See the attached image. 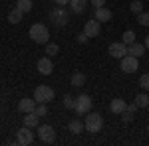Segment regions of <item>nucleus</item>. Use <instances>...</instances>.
I'll return each mask as SVG.
<instances>
[{"label":"nucleus","instance_id":"nucleus-1","mask_svg":"<svg viewBox=\"0 0 149 146\" xmlns=\"http://www.w3.org/2000/svg\"><path fill=\"white\" fill-rule=\"evenodd\" d=\"M30 38H32V42H36V44H48V40H50V32H48V28L44 26V24L36 22L30 26Z\"/></svg>","mask_w":149,"mask_h":146},{"label":"nucleus","instance_id":"nucleus-2","mask_svg":"<svg viewBox=\"0 0 149 146\" xmlns=\"http://www.w3.org/2000/svg\"><path fill=\"white\" fill-rule=\"evenodd\" d=\"M84 124H86V130L88 132H92V134H95V132H100L103 126V117L100 114V112H88L86 114V121H84Z\"/></svg>","mask_w":149,"mask_h":146},{"label":"nucleus","instance_id":"nucleus-3","mask_svg":"<svg viewBox=\"0 0 149 146\" xmlns=\"http://www.w3.org/2000/svg\"><path fill=\"white\" fill-rule=\"evenodd\" d=\"M68 20H70V14L64 6H58V8H54V10L50 12V22L54 24V26H58V28H64L68 24Z\"/></svg>","mask_w":149,"mask_h":146},{"label":"nucleus","instance_id":"nucleus-4","mask_svg":"<svg viewBox=\"0 0 149 146\" xmlns=\"http://www.w3.org/2000/svg\"><path fill=\"white\" fill-rule=\"evenodd\" d=\"M92 97L90 95H78L76 97V103H74V112L76 114H88V112L92 111Z\"/></svg>","mask_w":149,"mask_h":146},{"label":"nucleus","instance_id":"nucleus-5","mask_svg":"<svg viewBox=\"0 0 149 146\" xmlns=\"http://www.w3.org/2000/svg\"><path fill=\"white\" fill-rule=\"evenodd\" d=\"M54 89L52 87H48V85H38L34 91V101L36 103H50L54 101Z\"/></svg>","mask_w":149,"mask_h":146},{"label":"nucleus","instance_id":"nucleus-6","mask_svg":"<svg viewBox=\"0 0 149 146\" xmlns=\"http://www.w3.org/2000/svg\"><path fill=\"white\" fill-rule=\"evenodd\" d=\"M38 138L44 142V144H52L56 140V130L52 124H40L38 126Z\"/></svg>","mask_w":149,"mask_h":146},{"label":"nucleus","instance_id":"nucleus-7","mask_svg":"<svg viewBox=\"0 0 149 146\" xmlns=\"http://www.w3.org/2000/svg\"><path fill=\"white\" fill-rule=\"evenodd\" d=\"M32 142H34V132L30 130V126H26V124H24L22 128L16 132V144L28 146V144H32Z\"/></svg>","mask_w":149,"mask_h":146},{"label":"nucleus","instance_id":"nucleus-8","mask_svg":"<svg viewBox=\"0 0 149 146\" xmlns=\"http://www.w3.org/2000/svg\"><path fill=\"white\" fill-rule=\"evenodd\" d=\"M139 69V57H133L127 53L125 57H121V71L123 73H135Z\"/></svg>","mask_w":149,"mask_h":146},{"label":"nucleus","instance_id":"nucleus-9","mask_svg":"<svg viewBox=\"0 0 149 146\" xmlns=\"http://www.w3.org/2000/svg\"><path fill=\"white\" fill-rule=\"evenodd\" d=\"M107 51H109V56L113 57V59H121V57L127 56V45L123 42H113Z\"/></svg>","mask_w":149,"mask_h":146},{"label":"nucleus","instance_id":"nucleus-10","mask_svg":"<svg viewBox=\"0 0 149 146\" xmlns=\"http://www.w3.org/2000/svg\"><path fill=\"white\" fill-rule=\"evenodd\" d=\"M102 22H97L95 18L93 20H90V22L84 24V34L88 36V38H95V36H100V32H102V26H100Z\"/></svg>","mask_w":149,"mask_h":146},{"label":"nucleus","instance_id":"nucleus-11","mask_svg":"<svg viewBox=\"0 0 149 146\" xmlns=\"http://www.w3.org/2000/svg\"><path fill=\"white\" fill-rule=\"evenodd\" d=\"M36 67H38V73H42V75H50V73L54 71V63H52L50 56H46V57H40V59H38Z\"/></svg>","mask_w":149,"mask_h":146},{"label":"nucleus","instance_id":"nucleus-12","mask_svg":"<svg viewBox=\"0 0 149 146\" xmlns=\"http://www.w3.org/2000/svg\"><path fill=\"white\" fill-rule=\"evenodd\" d=\"M111 16H113V14H111V10H109V8H105V6H102V8H93V18H95V20H97V22H109V20H111Z\"/></svg>","mask_w":149,"mask_h":146},{"label":"nucleus","instance_id":"nucleus-13","mask_svg":"<svg viewBox=\"0 0 149 146\" xmlns=\"http://www.w3.org/2000/svg\"><path fill=\"white\" fill-rule=\"evenodd\" d=\"M127 103L121 99V97H115V99H111V103H109V111L113 112V114H121V112L125 111Z\"/></svg>","mask_w":149,"mask_h":146},{"label":"nucleus","instance_id":"nucleus-14","mask_svg":"<svg viewBox=\"0 0 149 146\" xmlns=\"http://www.w3.org/2000/svg\"><path fill=\"white\" fill-rule=\"evenodd\" d=\"M145 44H137V42H133L131 45H127V53L129 56H133V57H141V56H145Z\"/></svg>","mask_w":149,"mask_h":146},{"label":"nucleus","instance_id":"nucleus-15","mask_svg":"<svg viewBox=\"0 0 149 146\" xmlns=\"http://www.w3.org/2000/svg\"><path fill=\"white\" fill-rule=\"evenodd\" d=\"M68 130L74 132V134H81V132L86 130V124H84V121H80V119H72L68 123Z\"/></svg>","mask_w":149,"mask_h":146},{"label":"nucleus","instance_id":"nucleus-16","mask_svg":"<svg viewBox=\"0 0 149 146\" xmlns=\"http://www.w3.org/2000/svg\"><path fill=\"white\" fill-rule=\"evenodd\" d=\"M36 105H38V103H36L34 99H22V101L18 103V111L20 112H34Z\"/></svg>","mask_w":149,"mask_h":146},{"label":"nucleus","instance_id":"nucleus-17","mask_svg":"<svg viewBox=\"0 0 149 146\" xmlns=\"http://www.w3.org/2000/svg\"><path fill=\"white\" fill-rule=\"evenodd\" d=\"M86 4H88V0H70V10L74 14H81V12H86Z\"/></svg>","mask_w":149,"mask_h":146},{"label":"nucleus","instance_id":"nucleus-18","mask_svg":"<svg viewBox=\"0 0 149 146\" xmlns=\"http://www.w3.org/2000/svg\"><path fill=\"white\" fill-rule=\"evenodd\" d=\"M70 83H72V87H81V85H86V73H81V71H76L72 79H70Z\"/></svg>","mask_w":149,"mask_h":146},{"label":"nucleus","instance_id":"nucleus-19","mask_svg":"<svg viewBox=\"0 0 149 146\" xmlns=\"http://www.w3.org/2000/svg\"><path fill=\"white\" fill-rule=\"evenodd\" d=\"M40 119H42V117H38L36 111L34 112H26V117H24V124L30 126V128H34V126H38V121H40Z\"/></svg>","mask_w":149,"mask_h":146},{"label":"nucleus","instance_id":"nucleus-20","mask_svg":"<svg viewBox=\"0 0 149 146\" xmlns=\"http://www.w3.org/2000/svg\"><path fill=\"white\" fill-rule=\"evenodd\" d=\"M32 6H34V2H32V0H16V8L22 12V14L32 12Z\"/></svg>","mask_w":149,"mask_h":146},{"label":"nucleus","instance_id":"nucleus-21","mask_svg":"<svg viewBox=\"0 0 149 146\" xmlns=\"http://www.w3.org/2000/svg\"><path fill=\"white\" fill-rule=\"evenodd\" d=\"M22 16H24L22 12L18 10V8H14V10L8 12V22H10V24H20V22H22Z\"/></svg>","mask_w":149,"mask_h":146},{"label":"nucleus","instance_id":"nucleus-22","mask_svg":"<svg viewBox=\"0 0 149 146\" xmlns=\"http://www.w3.org/2000/svg\"><path fill=\"white\" fill-rule=\"evenodd\" d=\"M135 103H137V107L139 109H147V105H149V95L143 91V93H139L137 97H135Z\"/></svg>","mask_w":149,"mask_h":146},{"label":"nucleus","instance_id":"nucleus-23","mask_svg":"<svg viewBox=\"0 0 149 146\" xmlns=\"http://www.w3.org/2000/svg\"><path fill=\"white\" fill-rule=\"evenodd\" d=\"M121 42L125 45H131L133 42H135V32L133 30H127V32H123V36H121Z\"/></svg>","mask_w":149,"mask_h":146},{"label":"nucleus","instance_id":"nucleus-24","mask_svg":"<svg viewBox=\"0 0 149 146\" xmlns=\"http://www.w3.org/2000/svg\"><path fill=\"white\" fill-rule=\"evenodd\" d=\"M129 10L133 12L135 16H137V14H141V12H143V2H141V0H133V2L129 4Z\"/></svg>","mask_w":149,"mask_h":146},{"label":"nucleus","instance_id":"nucleus-25","mask_svg":"<svg viewBox=\"0 0 149 146\" xmlns=\"http://www.w3.org/2000/svg\"><path fill=\"white\" fill-rule=\"evenodd\" d=\"M58 51H60V45L58 44H50V42L46 44V56L52 57V56H56Z\"/></svg>","mask_w":149,"mask_h":146},{"label":"nucleus","instance_id":"nucleus-26","mask_svg":"<svg viewBox=\"0 0 149 146\" xmlns=\"http://www.w3.org/2000/svg\"><path fill=\"white\" fill-rule=\"evenodd\" d=\"M137 24L147 28L149 26V12H141V14H137Z\"/></svg>","mask_w":149,"mask_h":146},{"label":"nucleus","instance_id":"nucleus-27","mask_svg":"<svg viewBox=\"0 0 149 146\" xmlns=\"http://www.w3.org/2000/svg\"><path fill=\"white\" fill-rule=\"evenodd\" d=\"M139 87L143 91H149V73H143V75L139 77Z\"/></svg>","mask_w":149,"mask_h":146},{"label":"nucleus","instance_id":"nucleus-28","mask_svg":"<svg viewBox=\"0 0 149 146\" xmlns=\"http://www.w3.org/2000/svg\"><path fill=\"white\" fill-rule=\"evenodd\" d=\"M48 103H38V105H36V114H38V117H46L48 114V107H46Z\"/></svg>","mask_w":149,"mask_h":146},{"label":"nucleus","instance_id":"nucleus-29","mask_svg":"<svg viewBox=\"0 0 149 146\" xmlns=\"http://www.w3.org/2000/svg\"><path fill=\"white\" fill-rule=\"evenodd\" d=\"M119 117H121V121H123V123H125V124H129V123H131V121H133V112H131V111H127V109H125V111H123V112H121Z\"/></svg>","mask_w":149,"mask_h":146},{"label":"nucleus","instance_id":"nucleus-30","mask_svg":"<svg viewBox=\"0 0 149 146\" xmlns=\"http://www.w3.org/2000/svg\"><path fill=\"white\" fill-rule=\"evenodd\" d=\"M74 103H76L74 97H70V95L64 97V107H66V109H72V111H74Z\"/></svg>","mask_w":149,"mask_h":146},{"label":"nucleus","instance_id":"nucleus-31","mask_svg":"<svg viewBox=\"0 0 149 146\" xmlns=\"http://www.w3.org/2000/svg\"><path fill=\"white\" fill-rule=\"evenodd\" d=\"M92 2L93 8H102V6H105V0H90Z\"/></svg>","mask_w":149,"mask_h":146},{"label":"nucleus","instance_id":"nucleus-32","mask_svg":"<svg viewBox=\"0 0 149 146\" xmlns=\"http://www.w3.org/2000/svg\"><path fill=\"white\" fill-rule=\"evenodd\" d=\"M76 40H78V44H86V42H88L90 38H88V36L81 32V34H78V38H76Z\"/></svg>","mask_w":149,"mask_h":146},{"label":"nucleus","instance_id":"nucleus-33","mask_svg":"<svg viewBox=\"0 0 149 146\" xmlns=\"http://www.w3.org/2000/svg\"><path fill=\"white\" fill-rule=\"evenodd\" d=\"M125 109H127V111H131V112H133V114H135V111H137V109H139V107H137V103H135V101H133V103H129V105H127V107H125Z\"/></svg>","mask_w":149,"mask_h":146},{"label":"nucleus","instance_id":"nucleus-34","mask_svg":"<svg viewBox=\"0 0 149 146\" xmlns=\"http://www.w3.org/2000/svg\"><path fill=\"white\" fill-rule=\"evenodd\" d=\"M58 6H66V4H70V0H54Z\"/></svg>","mask_w":149,"mask_h":146},{"label":"nucleus","instance_id":"nucleus-35","mask_svg":"<svg viewBox=\"0 0 149 146\" xmlns=\"http://www.w3.org/2000/svg\"><path fill=\"white\" fill-rule=\"evenodd\" d=\"M143 44H145V47H149V36L145 38V42H143Z\"/></svg>","mask_w":149,"mask_h":146},{"label":"nucleus","instance_id":"nucleus-36","mask_svg":"<svg viewBox=\"0 0 149 146\" xmlns=\"http://www.w3.org/2000/svg\"><path fill=\"white\" fill-rule=\"evenodd\" d=\"M147 132H149V124H147Z\"/></svg>","mask_w":149,"mask_h":146}]
</instances>
